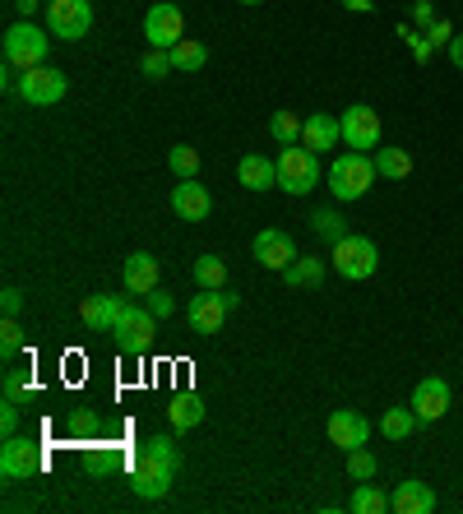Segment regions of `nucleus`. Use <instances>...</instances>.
I'll return each mask as SVG.
<instances>
[{
    "instance_id": "a878e982",
    "label": "nucleus",
    "mask_w": 463,
    "mask_h": 514,
    "mask_svg": "<svg viewBox=\"0 0 463 514\" xmlns=\"http://www.w3.org/2000/svg\"><path fill=\"white\" fill-rule=\"evenodd\" d=\"M311 232L320 241H329V246H334V241L348 237V218L334 214V209H315V214H311Z\"/></svg>"
},
{
    "instance_id": "412c9836",
    "label": "nucleus",
    "mask_w": 463,
    "mask_h": 514,
    "mask_svg": "<svg viewBox=\"0 0 463 514\" xmlns=\"http://www.w3.org/2000/svg\"><path fill=\"white\" fill-rule=\"evenodd\" d=\"M167 422H172L176 431H190L204 422V399L195 394V389H181V394H172L167 399Z\"/></svg>"
},
{
    "instance_id": "dca6fc26",
    "label": "nucleus",
    "mask_w": 463,
    "mask_h": 514,
    "mask_svg": "<svg viewBox=\"0 0 463 514\" xmlns=\"http://www.w3.org/2000/svg\"><path fill=\"white\" fill-rule=\"evenodd\" d=\"M389 510H399V514H431V510H436V491L426 487V482H417V477H403L399 487H394V496H389Z\"/></svg>"
},
{
    "instance_id": "f8f14e48",
    "label": "nucleus",
    "mask_w": 463,
    "mask_h": 514,
    "mask_svg": "<svg viewBox=\"0 0 463 514\" xmlns=\"http://www.w3.org/2000/svg\"><path fill=\"white\" fill-rule=\"evenodd\" d=\"M227 315H232V306H227L223 288H218V292L200 288V297L190 301L186 320H190V329H195V334H218V329L227 325Z\"/></svg>"
},
{
    "instance_id": "f257e3e1",
    "label": "nucleus",
    "mask_w": 463,
    "mask_h": 514,
    "mask_svg": "<svg viewBox=\"0 0 463 514\" xmlns=\"http://www.w3.org/2000/svg\"><path fill=\"white\" fill-rule=\"evenodd\" d=\"M376 158L371 153H338L334 163H329V190H334V200H362L366 190L376 186Z\"/></svg>"
},
{
    "instance_id": "cd10ccee",
    "label": "nucleus",
    "mask_w": 463,
    "mask_h": 514,
    "mask_svg": "<svg viewBox=\"0 0 463 514\" xmlns=\"http://www.w3.org/2000/svg\"><path fill=\"white\" fill-rule=\"evenodd\" d=\"M301 126H306V116H297V112H274V121H269V135H274L283 149H292V144H301Z\"/></svg>"
},
{
    "instance_id": "37998d69",
    "label": "nucleus",
    "mask_w": 463,
    "mask_h": 514,
    "mask_svg": "<svg viewBox=\"0 0 463 514\" xmlns=\"http://www.w3.org/2000/svg\"><path fill=\"white\" fill-rule=\"evenodd\" d=\"M348 10H362L366 14V10H371V0H348Z\"/></svg>"
},
{
    "instance_id": "7ed1b4c3",
    "label": "nucleus",
    "mask_w": 463,
    "mask_h": 514,
    "mask_svg": "<svg viewBox=\"0 0 463 514\" xmlns=\"http://www.w3.org/2000/svg\"><path fill=\"white\" fill-rule=\"evenodd\" d=\"M47 51L51 38L42 28H33V19H19L5 28V65L10 70H38V65H47Z\"/></svg>"
},
{
    "instance_id": "4c0bfd02",
    "label": "nucleus",
    "mask_w": 463,
    "mask_h": 514,
    "mask_svg": "<svg viewBox=\"0 0 463 514\" xmlns=\"http://www.w3.org/2000/svg\"><path fill=\"white\" fill-rule=\"evenodd\" d=\"M0 306H5V315H19V311H24V292L10 283V288L0 292Z\"/></svg>"
},
{
    "instance_id": "9d476101",
    "label": "nucleus",
    "mask_w": 463,
    "mask_h": 514,
    "mask_svg": "<svg viewBox=\"0 0 463 514\" xmlns=\"http://www.w3.org/2000/svg\"><path fill=\"white\" fill-rule=\"evenodd\" d=\"M338 126H343V144H348V149H357V153H376L380 149V135H385V126H380L376 107L357 102V107H348V112L338 116Z\"/></svg>"
},
{
    "instance_id": "473e14b6",
    "label": "nucleus",
    "mask_w": 463,
    "mask_h": 514,
    "mask_svg": "<svg viewBox=\"0 0 463 514\" xmlns=\"http://www.w3.org/2000/svg\"><path fill=\"white\" fill-rule=\"evenodd\" d=\"M376 473H380V459L366 450V445H362V450H348V477H352V482H371Z\"/></svg>"
},
{
    "instance_id": "aec40b11",
    "label": "nucleus",
    "mask_w": 463,
    "mask_h": 514,
    "mask_svg": "<svg viewBox=\"0 0 463 514\" xmlns=\"http://www.w3.org/2000/svg\"><path fill=\"white\" fill-rule=\"evenodd\" d=\"M126 292L130 297H149L153 288H158V260H153V255H144V251H135L126 260Z\"/></svg>"
},
{
    "instance_id": "6e6552de",
    "label": "nucleus",
    "mask_w": 463,
    "mask_h": 514,
    "mask_svg": "<svg viewBox=\"0 0 463 514\" xmlns=\"http://www.w3.org/2000/svg\"><path fill=\"white\" fill-rule=\"evenodd\" d=\"M42 468H47V454H42L38 440L5 436V445H0V473L10 477V482H28V477H38Z\"/></svg>"
},
{
    "instance_id": "79ce46f5",
    "label": "nucleus",
    "mask_w": 463,
    "mask_h": 514,
    "mask_svg": "<svg viewBox=\"0 0 463 514\" xmlns=\"http://www.w3.org/2000/svg\"><path fill=\"white\" fill-rule=\"evenodd\" d=\"M431 42H454V38H450V24H436V28H431Z\"/></svg>"
},
{
    "instance_id": "b1692460",
    "label": "nucleus",
    "mask_w": 463,
    "mask_h": 514,
    "mask_svg": "<svg viewBox=\"0 0 463 514\" xmlns=\"http://www.w3.org/2000/svg\"><path fill=\"white\" fill-rule=\"evenodd\" d=\"M172 65H176V75H200L204 65H209V51H204V42L181 38L172 47Z\"/></svg>"
},
{
    "instance_id": "72a5a7b5",
    "label": "nucleus",
    "mask_w": 463,
    "mask_h": 514,
    "mask_svg": "<svg viewBox=\"0 0 463 514\" xmlns=\"http://www.w3.org/2000/svg\"><path fill=\"white\" fill-rule=\"evenodd\" d=\"M19 348H24V325H19V315H5V325H0V357L10 362Z\"/></svg>"
},
{
    "instance_id": "f704fd0d",
    "label": "nucleus",
    "mask_w": 463,
    "mask_h": 514,
    "mask_svg": "<svg viewBox=\"0 0 463 514\" xmlns=\"http://www.w3.org/2000/svg\"><path fill=\"white\" fill-rule=\"evenodd\" d=\"M28 394H33V380H28L24 371H10V376H5V403H24Z\"/></svg>"
},
{
    "instance_id": "ddd939ff",
    "label": "nucleus",
    "mask_w": 463,
    "mask_h": 514,
    "mask_svg": "<svg viewBox=\"0 0 463 514\" xmlns=\"http://www.w3.org/2000/svg\"><path fill=\"white\" fill-rule=\"evenodd\" d=\"M329 445H338V450H362L366 440H371V422H366L357 408H338V413H329Z\"/></svg>"
},
{
    "instance_id": "4468645a",
    "label": "nucleus",
    "mask_w": 463,
    "mask_h": 514,
    "mask_svg": "<svg viewBox=\"0 0 463 514\" xmlns=\"http://www.w3.org/2000/svg\"><path fill=\"white\" fill-rule=\"evenodd\" d=\"M450 399H454L450 380L426 376L422 385L413 389V413H417V422H440V417L450 413Z\"/></svg>"
},
{
    "instance_id": "39448f33",
    "label": "nucleus",
    "mask_w": 463,
    "mask_h": 514,
    "mask_svg": "<svg viewBox=\"0 0 463 514\" xmlns=\"http://www.w3.org/2000/svg\"><path fill=\"white\" fill-rule=\"evenodd\" d=\"M320 153L301 149V144H292V149L278 153V190H288V195H311L315 186H320Z\"/></svg>"
},
{
    "instance_id": "4be33fe9",
    "label": "nucleus",
    "mask_w": 463,
    "mask_h": 514,
    "mask_svg": "<svg viewBox=\"0 0 463 514\" xmlns=\"http://www.w3.org/2000/svg\"><path fill=\"white\" fill-rule=\"evenodd\" d=\"M237 176L246 190H274L278 186V163H269V158H260V153H246L237 163Z\"/></svg>"
},
{
    "instance_id": "2eb2a0df",
    "label": "nucleus",
    "mask_w": 463,
    "mask_h": 514,
    "mask_svg": "<svg viewBox=\"0 0 463 514\" xmlns=\"http://www.w3.org/2000/svg\"><path fill=\"white\" fill-rule=\"evenodd\" d=\"M255 260H260L264 269H288V264L297 260V246H292L288 232L264 227V232H255Z\"/></svg>"
},
{
    "instance_id": "a211bd4d",
    "label": "nucleus",
    "mask_w": 463,
    "mask_h": 514,
    "mask_svg": "<svg viewBox=\"0 0 463 514\" xmlns=\"http://www.w3.org/2000/svg\"><path fill=\"white\" fill-rule=\"evenodd\" d=\"M116 306H121V297H107V292H98V297H84V301H79V320H84L88 334H112V325H116Z\"/></svg>"
},
{
    "instance_id": "58836bf2",
    "label": "nucleus",
    "mask_w": 463,
    "mask_h": 514,
    "mask_svg": "<svg viewBox=\"0 0 463 514\" xmlns=\"http://www.w3.org/2000/svg\"><path fill=\"white\" fill-rule=\"evenodd\" d=\"M19 431V403H5V413H0V436H14Z\"/></svg>"
},
{
    "instance_id": "20e7f679",
    "label": "nucleus",
    "mask_w": 463,
    "mask_h": 514,
    "mask_svg": "<svg viewBox=\"0 0 463 514\" xmlns=\"http://www.w3.org/2000/svg\"><path fill=\"white\" fill-rule=\"evenodd\" d=\"M329 264H334L338 278H348V283H362V278H371L380 269V251L371 237H343L329 246Z\"/></svg>"
},
{
    "instance_id": "6ab92c4d",
    "label": "nucleus",
    "mask_w": 463,
    "mask_h": 514,
    "mask_svg": "<svg viewBox=\"0 0 463 514\" xmlns=\"http://www.w3.org/2000/svg\"><path fill=\"white\" fill-rule=\"evenodd\" d=\"M343 139V126H338L334 116H325V112H315V116H306V126H301V149H311V153H329Z\"/></svg>"
},
{
    "instance_id": "7c9ffc66",
    "label": "nucleus",
    "mask_w": 463,
    "mask_h": 514,
    "mask_svg": "<svg viewBox=\"0 0 463 514\" xmlns=\"http://www.w3.org/2000/svg\"><path fill=\"white\" fill-rule=\"evenodd\" d=\"M413 427H417V413H413V403H408V408H389V413H385V422H380V431H385L389 440H403V436H413Z\"/></svg>"
},
{
    "instance_id": "9b49d317",
    "label": "nucleus",
    "mask_w": 463,
    "mask_h": 514,
    "mask_svg": "<svg viewBox=\"0 0 463 514\" xmlns=\"http://www.w3.org/2000/svg\"><path fill=\"white\" fill-rule=\"evenodd\" d=\"M144 38H149V47L172 51L176 42L186 38V14L176 10V5H153V10L144 14Z\"/></svg>"
},
{
    "instance_id": "1a4fd4ad",
    "label": "nucleus",
    "mask_w": 463,
    "mask_h": 514,
    "mask_svg": "<svg viewBox=\"0 0 463 514\" xmlns=\"http://www.w3.org/2000/svg\"><path fill=\"white\" fill-rule=\"evenodd\" d=\"M65 75L61 70H51V65H38V70H19L14 79V93L28 102V107H56L65 98Z\"/></svg>"
},
{
    "instance_id": "2f4dec72",
    "label": "nucleus",
    "mask_w": 463,
    "mask_h": 514,
    "mask_svg": "<svg viewBox=\"0 0 463 514\" xmlns=\"http://www.w3.org/2000/svg\"><path fill=\"white\" fill-rule=\"evenodd\" d=\"M139 75H144V79H167V75H176L172 51L149 47V51H144V61H139Z\"/></svg>"
},
{
    "instance_id": "0eeeda50",
    "label": "nucleus",
    "mask_w": 463,
    "mask_h": 514,
    "mask_svg": "<svg viewBox=\"0 0 463 514\" xmlns=\"http://www.w3.org/2000/svg\"><path fill=\"white\" fill-rule=\"evenodd\" d=\"M93 28V0H47V33L61 42H79Z\"/></svg>"
},
{
    "instance_id": "f3484780",
    "label": "nucleus",
    "mask_w": 463,
    "mask_h": 514,
    "mask_svg": "<svg viewBox=\"0 0 463 514\" xmlns=\"http://www.w3.org/2000/svg\"><path fill=\"white\" fill-rule=\"evenodd\" d=\"M172 209H176V218H186V223H204L209 209H213V200H209V190H204L200 181H181V186L172 190Z\"/></svg>"
},
{
    "instance_id": "f03ea898",
    "label": "nucleus",
    "mask_w": 463,
    "mask_h": 514,
    "mask_svg": "<svg viewBox=\"0 0 463 514\" xmlns=\"http://www.w3.org/2000/svg\"><path fill=\"white\" fill-rule=\"evenodd\" d=\"M112 334L121 339V352H126V357H144V352L153 348V339H158V315H153L149 306H135V301L121 297Z\"/></svg>"
},
{
    "instance_id": "c9c22d12",
    "label": "nucleus",
    "mask_w": 463,
    "mask_h": 514,
    "mask_svg": "<svg viewBox=\"0 0 463 514\" xmlns=\"http://www.w3.org/2000/svg\"><path fill=\"white\" fill-rule=\"evenodd\" d=\"M144 450H153L158 459H167L172 468H181V450H176L172 436H149V440H144Z\"/></svg>"
},
{
    "instance_id": "ea45409f",
    "label": "nucleus",
    "mask_w": 463,
    "mask_h": 514,
    "mask_svg": "<svg viewBox=\"0 0 463 514\" xmlns=\"http://www.w3.org/2000/svg\"><path fill=\"white\" fill-rule=\"evenodd\" d=\"M14 10H19V19H33V10H38V0H14Z\"/></svg>"
},
{
    "instance_id": "bb28decb",
    "label": "nucleus",
    "mask_w": 463,
    "mask_h": 514,
    "mask_svg": "<svg viewBox=\"0 0 463 514\" xmlns=\"http://www.w3.org/2000/svg\"><path fill=\"white\" fill-rule=\"evenodd\" d=\"M348 510H352V514H385V510H389V496H385L380 487H371V482H357Z\"/></svg>"
},
{
    "instance_id": "c756f323",
    "label": "nucleus",
    "mask_w": 463,
    "mask_h": 514,
    "mask_svg": "<svg viewBox=\"0 0 463 514\" xmlns=\"http://www.w3.org/2000/svg\"><path fill=\"white\" fill-rule=\"evenodd\" d=\"M167 167H172L181 181H195V176H200V149H190V144H176V149L167 153Z\"/></svg>"
},
{
    "instance_id": "e433bc0d",
    "label": "nucleus",
    "mask_w": 463,
    "mask_h": 514,
    "mask_svg": "<svg viewBox=\"0 0 463 514\" xmlns=\"http://www.w3.org/2000/svg\"><path fill=\"white\" fill-rule=\"evenodd\" d=\"M149 311L158 315V320H163V315H172V311H176L172 292H158V288H153V292H149Z\"/></svg>"
},
{
    "instance_id": "423d86ee",
    "label": "nucleus",
    "mask_w": 463,
    "mask_h": 514,
    "mask_svg": "<svg viewBox=\"0 0 463 514\" xmlns=\"http://www.w3.org/2000/svg\"><path fill=\"white\" fill-rule=\"evenodd\" d=\"M176 482V468L167 459H158L153 450H139L135 468H130V491H135L139 501H163L167 491Z\"/></svg>"
},
{
    "instance_id": "a19ab883",
    "label": "nucleus",
    "mask_w": 463,
    "mask_h": 514,
    "mask_svg": "<svg viewBox=\"0 0 463 514\" xmlns=\"http://www.w3.org/2000/svg\"><path fill=\"white\" fill-rule=\"evenodd\" d=\"M450 61H454V65H459V70H463V33H459V38L450 42Z\"/></svg>"
},
{
    "instance_id": "5701e85b",
    "label": "nucleus",
    "mask_w": 463,
    "mask_h": 514,
    "mask_svg": "<svg viewBox=\"0 0 463 514\" xmlns=\"http://www.w3.org/2000/svg\"><path fill=\"white\" fill-rule=\"evenodd\" d=\"M371 158H376V172L385 176V181H408V176H413V153L399 149V144H394V149H376Z\"/></svg>"
},
{
    "instance_id": "393cba45",
    "label": "nucleus",
    "mask_w": 463,
    "mask_h": 514,
    "mask_svg": "<svg viewBox=\"0 0 463 514\" xmlns=\"http://www.w3.org/2000/svg\"><path fill=\"white\" fill-rule=\"evenodd\" d=\"M283 274H288V288H320V278H325V260L297 255V260H292Z\"/></svg>"
},
{
    "instance_id": "c03bdc74",
    "label": "nucleus",
    "mask_w": 463,
    "mask_h": 514,
    "mask_svg": "<svg viewBox=\"0 0 463 514\" xmlns=\"http://www.w3.org/2000/svg\"><path fill=\"white\" fill-rule=\"evenodd\" d=\"M237 5H260V0H237Z\"/></svg>"
},
{
    "instance_id": "c85d7f7f",
    "label": "nucleus",
    "mask_w": 463,
    "mask_h": 514,
    "mask_svg": "<svg viewBox=\"0 0 463 514\" xmlns=\"http://www.w3.org/2000/svg\"><path fill=\"white\" fill-rule=\"evenodd\" d=\"M195 283L209 292L227 288V264L218 260V255H200V260H195Z\"/></svg>"
}]
</instances>
